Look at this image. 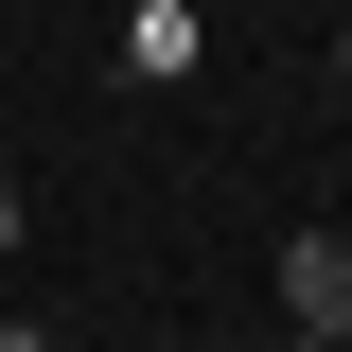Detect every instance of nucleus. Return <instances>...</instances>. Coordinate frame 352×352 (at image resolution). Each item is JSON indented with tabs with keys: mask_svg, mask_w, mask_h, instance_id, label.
<instances>
[{
	"mask_svg": "<svg viewBox=\"0 0 352 352\" xmlns=\"http://www.w3.org/2000/svg\"><path fill=\"white\" fill-rule=\"evenodd\" d=\"M0 264H18V176H0Z\"/></svg>",
	"mask_w": 352,
	"mask_h": 352,
	"instance_id": "nucleus-4",
	"label": "nucleus"
},
{
	"mask_svg": "<svg viewBox=\"0 0 352 352\" xmlns=\"http://www.w3.org/2000/svg\"><path fill=\"white\" fill-rule=\"evenodd\" d=\"M282 335L352 352V229H300V247H282Z\"/></svg>",
	"mask_w": 352,
	"mask_h": 352,
	"instance_id": "nucleus-1",
	"label": "nucleus"
},
{
	"mask_svg": "<svg viewBox=\"0 0 352 352\" xmlns=\"http://www.w3.org/2000/svg\"><path fill=\"white\" fill-rule=\"evenodd\" d=\"M335 88H352V36H335Z\"/></svg>",
	"mask_w": 352,
	"mask_h": 352,
	"instance_id": "nucleus-6",
	"label": "nucleus"
},
{
	"mask_svg": "<svg viewBox=\"0 0 352 352\" xmlns=\"http://www.w3.org/2000/svg\"><path fill=\"white\" fill-rule=\"evenodd\" d=\"M282 352H335V335H282Z\"/></svg>",
	"mask_w": 352,
	"mask_h": 352,
	"instance_id": "nucleus-5",
	"label": "nucleus"
},
{
	"mask_svg": "<svg viewBox=\"0 0 352 352\" xmlns=\"http://www.w3.org/2000/svg\"><path fill=\"white\" fill-rule=\"evenodd\" d=\"M194 53H212L194 0H141V18H124V71H141V88H194Z\"/></svg>",
	"mask_w": 352,
	"mask_h": 352,
	"instance_id": "nucleus-2",
	"label": "nucleus"
},
{
	"mask_svg": "<svg viewBox=\"0 0 352 352\" xmlns=\"http://www.w3.org/2000/svg\"><path fill=\"white\" fill-rule=\"evenodd\" d=\"M0 352H53V335H36V317H18V300H0Z\"/></svg>",
	"mask_w": 352,
	"mask_h": 352,
	"instance_id": "nucleus-3",
	"label": "nucleus"
}]
</instances>
